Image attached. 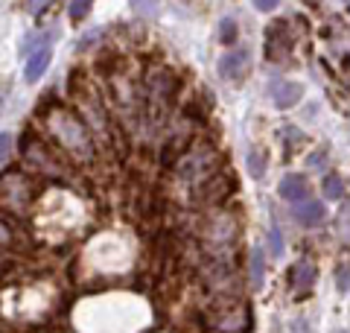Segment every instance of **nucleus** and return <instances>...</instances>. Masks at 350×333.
Listing matches in <instances>:
<instances>
[{"label": "nucleus", "mask_w": 350, "mask_h": 333, "mask_svg": "<svg viewBox=\"0 0 350 333\" xmlns=\"http://www.w3.org/2000/svg\"><path fill=\"white\" fill-rule=\"evenodd\" d=\"M44 123H47V129L53 132V138H56V143L64 152H70L79 161H94V155H96L94 138L79 114H73L70 108L56 106L44 114Z\"/></svg>", "instance_id": "f257e3e1"}, {"label": "nucleus", "mask_w": 350, "mask_h": 333, "mask_svg": "<svg viewBox=\"0 0 350 333\" xmlns=\"http://www.w3.org/2000/svg\"><path fill=\"white\" fill-rule=\"evenodd\" d=\"M219 166V152L213 143H190L184 155L178 158V175L187 182H204L207 175H213Z\"/></svg>", "instance_id": "f03ea898"}, {"label": "nucleus", "mask_w": 350, "mask_h": 333, "mask_svg": "<svg viewBox=\"0 0 350 333\" xmlns=\"http://www.w3.org/2000/svg\"><path fill=\"white\" fill-rule=\"evenodd\" d=\"M207 325L213 333H245L251 328V307L239 298H222L216 310L207 313Z\"/></svg>", "instance_id": "7ed1b4c3"}, {"label": "nucleus", "mask_w": 350, "mask_h": 333, "mask_svg": "<svg viewBox=\"0 0 350 333\" xmlns=\"http://www.w3.org/2000/svg\"><path fill=\"white\" fill-rule=\"evenodd\" d=\"M32 196H36V184L27 173L6 170L0 173V205H6L12 214H24L29 208Z\"/></svg>", "instance_id": "20e7f679"}, {"label": "nucleus", "mask_w": 350, "mask_h": 333, "mask_svg": "<svg viewBox=\"0 0 350 333\" xmlns=\"http://www.w3.org/2000/svg\"><path fill=\"white\" fill-rule=\"evenodd\" d=\"M292 44H295L292 24H289L286 18H278L275 24L266 29V59H269V62H275V64L289 62Z\"/></svg>", "instance_id": "39448f33"}, {"label": "nucleus", "mask_w": 350, "mask_h": 333, "mask_svg": "<svg viewBox=\"0 0 350 333\" xmlns=\"http://www.w3.org/2000/svg\"><path fill=\"white\" fill-rule=\"evenodd\" d=\"M237 190V182H234V175L231 173H213V175H207V179L199 184V190H196V196H202V202H225L228 196H231Z\"/></svg>", "instance_id": "423d86ee"}, {"label": "nucleus", "mask_w": 350, "mask_h": 333, "mask_svg": "<svg viewBox=\"0 0 350 333\" xmlns=\"http://www.w3.org/2000/svg\"><path fill=\"white\" fill-rule=\"evenodd\" d=\"M289 210H292V217L298 219L301 225H319V222H324V217H327L324 202L321 199H312V196H306V199H301V202L289 205Z\"/></svg>", "instance_id": "0eeeda50"}, {"label": "nucleus", "mask_w": 350, "mask_h": 333, "mask_svg": "<svg viewBox=\"0 0 350 333\" xmlns=\"http://www.w3.org/2000/svg\"><path fill=\"white\" fill-rule=\"evenodd\" d=\"M315 278H319L315 263L312 260H298L292 266V272H289V284H292V290L298 293V298H306L310 290H312V284H315Z\"/></svg>", "instance_id": "6e6552de"}, {"label": "nucleus", "mask_w": 350, "mask_h": 333, "mask_svg": "<svg viewBox=\"0 0 350 333\" xmlns=\"http://www.w3.org/2000/svg\"><path fill=\"white\" fill-rule=\"evenodd\" d=\"M219 73H222L225 79H231V82L245 79V73H248V50L225 53L222 59H219Z\"/></svg>", "instance_id": "1a4fd4ad"}, {"label": "nucleus", "mask_w": 350, "mask_h": 333, "mask_svg": "<svg viewBox=\"0 0 350 333\" xmlns=\"http://www.w3.org/2000/svg\"><path fill=\"white\" fill-rule=\"evenodd\" d=\"M269 91H271V99H275L278 108H292V106L301 103L304 85H301V82H292V79H280V82L271 85Z\"/></svg>", "instance_id": "9d476101"}, {"label": "nucleus", "mask_w": 350, "mask_h": 333, "mask_svg": "<svg viewBox=\"0 0 350 333\" xmlns=\"http://www.w3.org/2000/svg\"><path fill=\"white\" fill-rule=\"evenodd\" d=\"M278 193H280V199H286L289 205H295V202H301V199L310 196V182H306V175L292 173V175H286V179L280 182Z\"/></svg>", "instance_id": "9b49d317"}, {"label": "nucleus", "mask_w": 350, "mask_h": 333, "mask_svg": "<svg viewBox=\"0 0 350 333\" xmlns=\"http://www.w3.org/2000/svg\"><path fill=\"white\" fill-rule=\"evenodd\" d=\"M50 56H53L50 44H47V47H38V50H32V53L27 56V68H24L27 82H38V79H41V76H44V71H47V64H50Z\"/></svg>", "instance_id": "f8f14e48"}, {"label": "nucleus", "mask_w": 350, "mask_h": 333, "mask_svg": "<svg viewBox=\"0 0 350 333\" xmlns=\"http://www.w3.org/2000/svg\"><path fill=\"white\" fill-rule=\"evenodd\" d=\"M262 278H266V254L262 249H251L248 254V281H251V290H260L262 286Z\"/></svg>", "instance_id": "ddd939ff"}, {"label": "nucleus", "mask_w": 350, "mask_h": 333, "mask_svg": "<svg viewBox=\"0 0 350 333\" xmlns=\"http://www.w3.org/2000/svg\"><path fill=\"white\" fill-rule=\"evenodd\" d=\"M245 164H248L251 179H262V175H266V166H269V155L262 152V149H251Z\"/></svg>", "instance_id": "4468645a"}, {"label": "nucleus", "mask_w": 350, "mask_h": 333, "mask_svg": "<svg viewBox=\"0 0 350 333\" xmlns=\"http://www.w3.org/2000/svg\"><path fill=\"white\" fill-rule=\"evenodd\" d=\"M324 196L327 199H333V202H338V199L345 196V179L338 173H330L324 179Z\"/></svg>", "instance_id": "2eb2a0df"}, {"label": "nucleus", "mask_w": 350, "mask_h": 333, "mask_svg": "<svg viewBox=\"0 0 350 333\" xmlns=\"http://www.w3.org/2000/svg\"><path fill=\"white\" fill-rule=\"evenodd\" d=\"M269 254L275 260L283 258V234H280V225L275 219H271V225H269Z\"/></svg>", "instance_id": "dca6fc26"}, {"label": "nucleus", "mask_w": 350, "mask_h": 333, "mask_svg": "<svg viewBox=\"0 0 350 333\" xmlns=\"http://www.w3.org/2000/svg\"><path fill=\"white\" fill-rule=\"evenodd\" d=\"M237 36H239L237 21H234V18H225L222 24H219V41H222V44H234Z\"/></svg>", "instance_id": "f3484780"}, {"label": "nucleus", "mask_w": 350, "mask_h": 333, "mask_svg": "<svg viewBox=\"0 0 350 333\" xmlns=\"http://www.w3.org/2000/svg\"><path fill=\"white\" fill-rule=\"evenodd\" d=\"M12 149H15V138L9 135V132H3V135H0V164H6L12 158Z\"/></svg>", "instance_id": "a211bd4d"}, {"label": "nucleus", "mask_w": 350, "mask_h": 333, "mask_svg": "<svg viewBox=\"0 0 350 333\" xmlns=\"http://www.w3.org/2000/svg\"><path fill=\"white\" fill-rule=\"evenodd\" d=\"M336 284H338V293H347V263H338V269H336Z\"/></svg>", "instance_id": "6ab92c4d"}, {"label": "nucleus", "mask_w": 350, "mask_h": 333, "mask_svg": "<svg viewBox=\"0 0 350 333\" xmlns=\"http://www.w3.org/2000/svg\"><path fill=\"white\" fill-rule=\"evenodd\" d=\"M12 246V231H9L6 222H0V258H3V249Z\"/></svg>", "instance_id": "aec40b11"}, {"label": "nucleus", "mask_w": 350, "mask_h": 333, "mask_svg": "<svg viewBox=\"0 0 350 333\" xmlns=\"http://www.w3.org/2000/svg\"><path fill=\"white\" fill-rule=\"evenodd\" d=\"M88 12H91V3H88V0H85V3H70V18H73V21L85 18Z\"/></svg>", "instance_id": "412c9836"}, {"label": "nucleus", "mask_w": 350, "mask_h": 333, "mask_svg": "<svg viewBox=\"0 0 350 333\" xmlns=\"http://www.w3.org/2000/svg\"><path fill=\"white\" fill-rule=\"evenodd\" d=\"M257 9H260V12H271V9H275L278 6V0H257V3H254Z\"/></svg>", "instance_id": "4be33fe9"}, {"label": "nucleus", "mask_w": 350, "mask_h": 333, "mask_svg": "<svg viewBox=\"0 0 350 333\" xmlns=\"http://www.w3.org/2000/svg\"><path fill=\"white\" fill-rule=\"evenodd\" d=\"M336 333H347V330H336Z\"/></svg>", "instance_id": "5701e85b"}]
</instances>
